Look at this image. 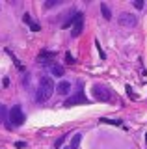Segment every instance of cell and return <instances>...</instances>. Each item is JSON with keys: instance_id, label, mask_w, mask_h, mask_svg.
Returning a JSON list of instances; mask_svg holds the SVG:
<instances>
[{"instance_id": "cell-3", "label": "cell", "mask_w": 147, "mask_h": 149, "mask_svg": "<svg viewBox=\"0 0 147 149\" xmlns=\"http://www.w3.org/2000/svg\"><path fill=\"white\" fill-rule=\"evenodd\" d=\"M91 91H93V97L97 101H103V102H106L112 99V91L108 90V88H104V86H101V84H95L93 88H91Z\"/></svg>"}, {"instance_id": "cell-22", "label": "cell", "mask_w": 147, "mask_h": 149, "mask_svg": "<svg viewBox=\"0 0 147 149\" xmlns=\"http://www.w3.org/2000/svg\"><path fill=\"white\" fill-rule=\"evenodd\" d=\"M65 149H69V147H65Z\"/></svg>"}, {"instance_id": "cell-2", "label": "cell", "mask_w": 147, "mask_h": 149, "mask_svg": "<svg viewBox=\"0 0 147 149\" xmlns=\"http://www.w3.org/2000/svg\"><path fill=\"white\" fill-rule=\"evenodd\" d=\"M10 121H11L13 127H21V125L24 123V112H22L21 104L11 106V110H10Z\"/></svg>"}, {"instance_id": "cell-6", "label": "cell", "mask_w": 147, "mask_h": 149, "mask_svg": "<svg viewBox=\"0 0 147 149\" xmlns=\"http://www.w3.org/2000/svg\"><path fill=\"white\" fill-rule=\"evenodd\" d=\"M82 30H84V13H76V19H75V24L71 28V36L73 37H78L82 34Z\"/></svg>"}, {"instance_id": "cell-17", "label": "cell", "mask_w": 147, "mask_h": 149, "mask_svg": "<svg viewBox=\"0 0 147 149\" xmlns=\"http://www.w3.org/2000/svg\"><path fill=\"white\" fill-rule=\"evenodd\" d=\"M58 4V0H47L45 2V8H52V6H56Z\"/></svg>"}, {"instance_id": "cell-16", "label": "cell", "mask_w": 147, "mask_h": 149, "mask_svg": "<svg viewBox=\"0 0 147 149\" xmlns=\"http://www.w3.org/2000/svg\"><path fill=\"white\" fill-rule=\"evenodd\" d=\"M95 45H97V50H99V54H101V58H103V60H104V58H106V54H104V50H103V49H101V45H99V41H95Z\"/></svg>"}, {"instance_id": "cell-4", "label": "cell", "mask_w": 147, "mask_h": 149, "mask_svg": "<svg viewBox=\"0 0 147 149\" xmlns=\"http://www.w3.org/2000/svg\"><path fill=\"white\" fill-rule=\"evenodd\" d=\"M117 22L125 28H134L138 24V19H136V15H132V13H121V15L117 17Z\"/></svg>"}, {"instance_id": "cell-15", "label": "cell", "mask_w": 147, "mask_h": 149, "mask_svg": "<svg viewBox=\"0 0 147 149\" xmlns=\"http://www.w3.org/2000/svg\"><path fill=\"white\" fill-rule=\"evenodd\" d=\"M30 30H32V32H39L41 26L37 24V22H32V24H30Z\"/></svg>"}, {"instance_id": "cell-20", "label": "cell", "mask_w": 147, "mask_h": 149, "mask_svg": "<svg viewBox=\"0 0 147 149\" xmlns=\"http://www.w3.org/2000/svg\"><path fill=\"white\" fill-rule=\"evenodd\" d=\"M15 147L17 149H22V147H26V143L24 142H15Z\"/></svg>"}, {"instance_id": "cell-13", "label": "cell", "mask_w": 147, "mask_h": 149, "mask_svg": "<svg viewBox=\"0 0 147 149\" xmlns=\"http://www.w3.org/2000/svg\"><path fill=\"white\" fill-rule=\"evenodd\" d=\"M65 138H67V134H65V136H60V138L56 140V142H54V147H56V149H58V147H60V146H62V143H63V142H65Z\"/></svg>"}, {"instance_id": "cell-19", "label": "cell", "mask_w": 147, "mask_h": 149, "mask_svg": "<svg viewBox=\"0 0 147 149\" xmlns=\"http://www.w3.org/2000/svg\"><path fill=\"white\" fill-rule=\"evenodd\" d=\"M22 21H24L26 24H32V19H30V15H28V13H24V17H22Z\"/></svg>"}, {"instance_id": "cell-7", "label": "cell", "mask_w": 147, "mask_h": 149, "mask_svg": "<svg viewBox=\"0 0 147 149\" xmlns=\"http://www.w3.org/2000/svg\"><path fill=\"white\" fill-rule=\"evenodd\" d=\"M56 91L60 93V95H67L69 91H71V82L67 80H60L58 86H56Z\"/></svg>"}, {"instance_id": "cell-9", "label": "cell", "mask_w": 147, "mask_h": 149, "mask_svg": "<svg viewBox=\"0 0 147 149\" xmlns=\"http://www.w3.org/2000/svg\"><path fill=\"white\" fill-rule=\"evenodd\" d=\"M50 73H52L54 77H63V67H62V65L52 63V65H50Z\"/></svg>"}, {"instance_id": "cell-21", "label": "cell", "mask_w": 147, "mask_h": 149, "mask_svg": "<svg viewBox=\"0 0 147 149\" xmlns=\"http://www.w3.org/2000/svg\"><path fill=\"white\" fill-rule=\"evenodd\" d=\"M145 143H147V132H145Z\"/></svg>"}, {"instance_id": "cell-18", "label": "cell", "mask_w": 147, "mask_h": 149, "mask_svg": "<svg viewBox=\"0 0 147 149\" xmlns=\"http://www.w3.org/2000/svg\"><path fill=\"white\" fill-rule=\"evenodd\" d=\"M132 4H134V8H136V9H141V8H144V2H141V0H134Z\"/></svg>"}, {"instance_id": "cell-5", "label": "cell", "mask_w": 147, "mask_h": 149, "mask_svg": "<svg viewBox=\"0 0 147 149\" xmlns=\"http://www.w3.org/2000/svg\"><path fill=\"white\" fill-rule=\"evenodd\" d=\"M88 102H89V99L84 95V93L76 91V95H73L71 99H67L65 102H63V106H67V108H69V106H75V104H88Z\"/></svg>"}, {"instance_id": "cell-8", "label": "cell", "mask_w": 147, "mask_h": 149, "mask_svg": "<svg viewBox=\"0 0 147 149\" xmlns=\"http://www.w3.org/2000/svg\"><path fill=\"white\" fill-rule=\"evenodd\" d=\"M80 142H82V134L80 132L73 134V140H71V143H69V149H78Z\"/></svg>"}, {"instance_id": "cell-12", "label": "cell", "mask_w": 147, "mask_h": 149, "mask_svg": "<svg viewBox=\"0 0 147 149\" xmlns=\"http://www.w3.org/2000/svg\"><path fill=\"white\" fill-rule=\"evenodd\" d=\"M4 119H6V106L0 104V123H2Z\"/></svg>"}, {"instance_id": "cell-10", "label": "cell", "mask_w": 147, "mask_h": 149, "mask_svg": "<svg viewBox=\"0 0 147 149\" xmlns=\"http://www.w3.org/2000/svg\"><path fill=\"white\" fill-rule=\"evenodd\" d=\"M101 13H103V17L106 19V21L112 19V11H110V8L106 6V4H101Z\"/></svg>"}, {"instance_id": "cell-14", "label": "cell", "mask_w": 147, "mask_h": 149, "mask_svg": "<svg viewBox=\"0 0 147 149\" xmlns=\"http://www.w3.org/2000/svg\"><path fill=\"white\" fill-rule=\"evenodd\" d=\"M65 60H67V63H75V56L71 52H65Z\"/></svg>"}, {"instance_id": "cell-11", "label": "cell", "mask_w": 147, "mask_h": 149, "mask_svg": "<svg viewBox=\"0 0 147 149\" xmlns=\"http://www.w3.org/2000/svg\"><path fill=\"white\" fill-rule=\"evenodd\" d=\"M101 123H108V125H121V121H119V119H106V118H103V119H101Z\"/></svg>"}, {"instance_id": "cell-1", "label": "cell", "mask_w": 147, "mask_h": 149, "mask_svg": "<svg viewBox=\"0 0 147 149\" xmlns=\"http://www.w3.org/2000/svg\"><path fill=\"white\" fill-rule=\"evenodd\" d=\"M56 90V86H54V80L50 77H43L39 80V86H37V95H35V99L37 102H45L50 99V95L54 93Z\"/></svg>"}]
</instances>
